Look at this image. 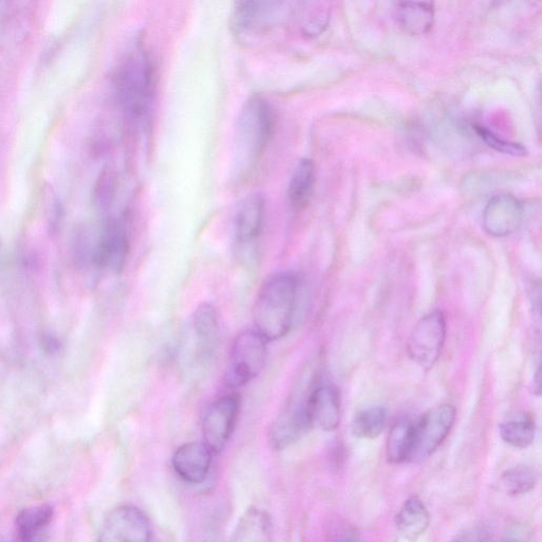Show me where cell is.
Instances as JSON below:
<instances>
[{"instance_id":"cell-1","label":"cell","mask_w":542,"mask_h":542,"mask_svg":"<svg viewBox=\"0 0 542 542\" xmlns=\"http://www.w3.org/2000/svg\"><path fill=\"white\" fill-rule=\"evenodd\" d=\"M117 86L124 113L137 132L151 126L155 98V69L141 45L124 58L117 74Z\"/></svg>"},{"instance_id":"cell-2","label":"cell","mask_w":542,"mask_h":542,"mask_svg":"<svg viewBox=\"0 0 542 542\" xmlns=\"http://www.w3.org/2000/svg\"><path fill=\"white\" fill-rule=\"evenodd\" d=\"M299 279L291 273H278L262 284L254 306V322L268 342L291 332L297 310Z\"/></svg>"},{"instance_id":"cell-3","label":"cell","mask_w":542,"mask_h":542,"mask_svg":"<svg viewBox=\"0 0 542 542\" xmlns=\"http://www.w3.org/2000/svg\"><path fill=\"white\" fill-rule=\"evenodd\" d=\"M275 131L273 108L262 97L250 98L240 113L236 144L238 170L245 172L256 166Z\"/></svg>"},{"instance_id":"cell-4","label":"cell","mask_w":542,"mask_h":542,"mask_svg":"<svg viewBox=\"0 0 542 542\" xmlns=\"http://www.w3.org/2000/svg\"><path fill=\"white\" fill-rule=\"evenodd\" d=\"M267 340L256 330H245L233 340L227 384L234 389L250 384L262 373L267 363Z\"/></svg>"},{"instance_id":"cell-5","label":"cell","mask_w":542,"mask_h":542,"mask_svg":"<svg viewBox=\"0 0 542 542\" xmlns=\"http://www.w3.org/2000/svg\"><path fill=\"white\" fill-rule=\"evenodd\" d=\"M456 415V408L446 404L429 410L419 421L414 422L410 461H422L435 453L453 429Z\"/></svg>"},{"instance_id":"cell-6","label":"cell","mask_w":542,"mask_h":542,"mask_svg":"<svg viewBox=\"0 0 542 542\" xmlns=\"http://www.w3.org/2000/svg\"><path fill=\"white\" fill-rule=\"evenodd\" d=\"M446 332V319L441 311L422 317L408 340L410 358L424 369L433 367L442 353Z\"/></svg>"},{"instance_id":"cell-7","label":"cell","mask_w":542,"mask_h":542,"mask_svg":"<svg viewBox=\"0 0 542 542\" xmlns=\"http://www.w3.org/2000/svg\"><path fill=\"white\" fill-rule=\"evenodd\" d=\"M152 523L134 505H120L108 513L102 523L97 542H151Z\"/></svg>"},{"instance_id":"cell-8","label":"cell","mask_w":542,"mask_h":542,"mask_svg":"<svg viewBox=\"0 0 542 542\" xmlns=\"http://www.w3.org/2000/svg\"><path fill=\"white\" fill-rule=\"evenodd\" d=\"M241 409V397L228 394L213 402L204 415V443L214 455L222 453L236 428Z\"/></svg>"},{"instance_id":"cell-9","label":"cell","mask_w":542,"mask_h":542,"mask_svg":"<svg viewBox=\"0 0 542 542\" xmlns=\"http://www.w3.org/2000/svg\"><path fill=\"white\" fill-rule=\"evenodd\" d=\"M312 390L301 397H293L291 403L271 424L268 442L277 451L285 450L301 440L309 432L314 422L309 408V396Z\"/></svg>"},{"instance_id":"cell-10","label":"cell","mask_w":542,"mask_h":542,"mask_svg":"<svg viewBox=\"0 0 542 542\" xmlns=\"http://www.w3.org/2000/svg\"><path fill=\"white\" fill-rule=\"evenodd\" d=\"M130 238L125 222L108 221L92 250V262L98 269L119 274L128 260Z\"/></svg>"},{"instance_id":"cell-11","label":"cell","mask_w":542,"mask_h":542,"mask_svg":"<svg viewBox=\"0 0 542 542\" xmlns=\"http://www.w3.org/2000/svg\"><path fill=\"white\" fill-rule=\"evenodd\" d=\"M265 202L261 194H249L233 218L234 241L247 259L254 257L264 225Z\"/></svg>"},{"instance_id":"cell-12","label":"cell","mask_w":542,"mask_h":542,"mask_svg":"<svg viewBox=\"0 0 542 542\" xmlns=\"http://www.w3.org/2000/svg\"><path fill=\"white\" fill-rule=\"evenodd\" d=\"M523 215L522 204L515 196L495 195L483 212L484 230L494 238L509 237L521 227Z\"/></svg>"},{"instance_id":"cell-13","label":"cell","mask_w":542,"mask_h":542,"mask_svg":"<svg viewBox=\"0 0 542 542\" xmlns=\"http://www.w3.org/2000/svg\"><path fill=\"white\" fill-rule=\"evenodd\" d=\"M213 456L212 450L204 442H189L175 450L172 466L180 480L200 485L210 474Z\"/></svg>"},{"instance_id":"cell-14","label":"cell","mask_w":542,"mask_h":542,"mask_svg":"<svg viewBox=\"0 0 542 542\" xmlns=\"http://www.w3.org/2000/svg\"><path fill=\"white\" fill-rule=\"evenodd\" d=\"M309 408L314 425L334 431L340 425L341 403L338 390L331 385L316 386L309 396Z\"/></svg>"},{"instance_id":"cell-15","label":"cell","mask_w":542,"mask_h":542,"mask_svg":"<svg viewBox=\"0 0 542 542\" xmlns=\"http://www.w3.org/2000/svg\"><path fill=\"white\" fill-rule=\"evenodd\" d=\"M54 518L50 504L32 505L22 510L15 519V529L20 542H45Z\"/></svg>"},{"instance_id":"cell-16","label":"cell","mask_w":542,"mask_h":542,"mask_svg":"<svg viewBox=\"0 0 542 542\" xmlns=\"http://www.w3.org/2000/svg\"><path fill=\"white\" fill-rule=\"evenodd\" d=\"M193 328L197 338V352L202 360H209L218 347L220 319L218 311L210 303L197 307L193 315Z\"/></svg>"},{"instance_id":"cell-17","label":"cell","mask_w":542,"mask_h":542,"mask_svg":"<svg viewBox=\"0 0 542 542\" xmlns=\"http://www.w3.org/2000/svg\"><path fill=\"white\" fill-rule=\"evenodd\" d=\"M274 525L269 514L249 508L238 520L228 542H274Z\"/></svg>"},{"instance_id":"cell-18","label":"cell","mask_w":542,"mask_h":542,"mask_svg":"<svg viewBox=\"0 0 542 542\" xmlns=\"http://www.w3.org/2000/svg\"><path fill=\"white\" fill-rule=\"evenodd\" d=\"M397 532L408 542H417L428 530L430 514L418 498L406 500L395 518Z\"/></svg>"},{"instance_id":"cell-19","label":"cell","mask_w":542,"mask_h":542,"mask_svg":"<svg viewBox=\"0 0 542 542\" xmlns=\"http://www.w3.org/2000/svg\"><path fill=\"white\" fill-rule=\"evenodd\" d=\"M435 6L431 3H401L395 8L397 24L411 35L428 33L435 23Z\"/></svg>"},{"instance_id":"cell-20","label":"cell","mask_w":542,"mask_h":542,"mask_svg":"<svg viewBox=\"0 0 542 542\" xmlns=\"http://www.w3.org/2000/svg\"><path fill=\"white\" fill-rule=\"evenodd\" d=\"M316 182V169L313 160L301 159L294 169L288 185L289 203L297 210L310 204Z\"/></svg>"},{"instance_id":"cell-21","label":"cell","mask_w":542,"mask_h":542,"mask_svg":"<svg viewBox=\"0 0 542 542\" xmlns=\"http://www.w3.org/2000/svg\"><path fill=\"white\" fill-rule=\"evenodd\" d=\"M278 3H240L234 11V24L240 30H252L267 27L277 14Z\"/></svg>"},{"instance_id":"cell-22","label":"cell","mask_w":542,"mask_h":542,"mask_svg":"<svg viewBox=\"0 0 542 542\" xmlns=\"http://www.w3.org/2000/svg\"><path fill=\"white\" fill-rule=\"evenodd\" d=\"M414 422L403 420L396 423L388 437L387 458L392 464L410 461L413 449Z\"/></svg>"},{"instance_id":"cell-23","label":"cell","mask_w":542,"mask_h":542,"mask_svg":"<svg viewBox=\"0 0 542 542\" xmlns=\"http://www.w3.org/2000/svg\"><path fill=\"white\" fill-rule=\"evenodd\" d=\"M388 422V413L384 407H370L359 411L352 422L353 436L358 439L373 440L381 436Z\"/></svg>"},{"instance_id":"cell-24","label":"cell","mask_w":542,"mask_h":542,"mask_svg":"<svg viewBox=\"0 0 542 542\" xmlns=\"http://www.w3.org/2000/svg\"><path fill=\"white\" fill-rule=\"evenodd\" d=\"M539 475L534 467L527 465L515 466L501 477V486L510 496L530 493L538 484Z\"/></svg>"},{"instance_id":"cell-25","label":"cell","mask_w":542,"mask_h":542,"mask_svg":"<svg viewBox=\"0 0 542 542\" xmlns=\"http://www.w3.org/2000/svg\"><path fill=\"white\" fill-rule=\"evenodd\" d=\"M535 435L536 425L527 417L510 420L500 426L502 440L516 448L529 447L534 442Z\"/></svg>"},{"instance_id":"cell-26","label":"cell","mask_w":542,"mask_h":542,"mask_svg":"<svg viewBox=\"0 0 542 542\" xmlns=\"http://www.w3.org/2000/svg\"><path fill=\"white\" fill-rule=\"evenodd\" d=\"M477 134L494 150L512 156H526L527 149L521 144L504 140L482 125H476Z\"/></svg>"},{"instance_id":"cell-27","label":"cell","mask_w":542,"mask_h":542,"mask_svg":"<svg viewBox=\"0 0 542 542\" xmlns=\"http://www.w3.org/2000/svg\"><path fill=\"white\" fill-rule=\"evenodd\" d=\"M330 21V12L323 6L314 8L306 17L302 25V31L305 35L316 36L321 34L328 27Z\"/></svg>"},{"instance_id":"cell-28","label":"cell","mask_w":542,"mask_h":542,"mask_svg":"<svg viewBox=\"0 0 542 542\" xmlns=\"http://www.w3.org/2000/svg\"><path fill=\"white\" fill-rule=\"evenodd\" d=\"M113 177L111 174L104 173L100 179L96 188V201L102 208H106L110 205L113 196Z\"/></svg>"},{"instance_id":"cell-29","label":"cell","mask_w":542,"mask_h":542,"mask_svg":"<svg viewBox=\"0 0 542 542\" xmlns=\"http://www.w3.org/2000/svg\"><path fill=\"white\" fill-rule=\"evenodd\" d=\"M458 542H484V540H481V539H478V538H466V539H463V540H460Z\"/></svg>"},{"instance_id":"cell-30","label":"cell","mask_w":542,"mask_h":542,"mask_svg":"<svg viewBox=\"0 0 542 542\" xmlns=\"http://www.w3.org/2000/svg\"><path fill=\"white\" fill-rule=\"evenodd\" d=\"M502 542H521V541H519V540H517L515 538H508V539L503 540Z\"/></svg>"},{"instance_id":"cell-31","label":"cell","mask_w":542,"mask_h":542,"mask_svg":"<svg viewBox=\"0 0 542 542\" xmlns=\"http://www.w3.org/2000/svg\"><path fill=\"white\" fill-rule=\"evenodd\" d=\"M0 250H2V242H0Z\"/></svg>"}]
</instances>
